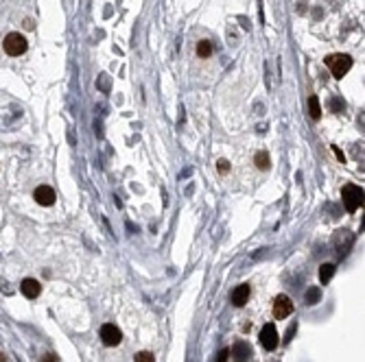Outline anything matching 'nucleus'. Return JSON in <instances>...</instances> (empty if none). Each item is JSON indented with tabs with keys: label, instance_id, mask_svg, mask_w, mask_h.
Here are the masks:
<instances>
[{
	"label": "nucleus",
	"instance_id": "6e6552de",
	"mask_svg": "<svg viewBox=\"0 0 365 362\" xmlns=\"http://www.w3.org/2000/svg\"><path fill=\"white\" fill-rule=\"evenodd\" d=\"M232 354H234V360H236V362H247V360H250V356H251L250 342L236 341V342H234V347H232Z\"/></svg>",
	"mask_w": 365,
	"mask_h": 362
},
{
	"label": "nucleus",
	"instance_id": "2eb2a0df",
	"mask_svg": "<svg viewBox=\"0 0 365 362\" xmlns=\"http://www.w3.org/2000/svg\"><path fill=\"white\" fill-rule=\"evenodd\" d=\"M332 275H335V264H321L319 266V279L324 281V284H328L332 279Z\"/></svg>",
	"mask_w": 365,
	"mask_h": 362
},
{
	"label": "nucleus",
	"instance_id": "9d476101",
	"mask_svg": "<svg viewBox=\"0 0 365 362\" xmlns=\"http://www.w3.org/2000/svg\"><path fill=\"white\" fill-rule=\"evenodd\" d=\"M20 290H22V295H24V297L35 299V297H40L42 286L37 284L35 279H24V281H22V286H20Z\"/></svg>",
	"mask_w": 365,
	"mask_h": 362
},
{
	"label": "nucleus",
	"instance_id": "4468645a",
	"mask_svg": "<svg viewBox=\"0 0 365 362\" xmlns=\"http://www.w3.org/2000/svg\"><path fill=\"white\" fill-rule=\"evenodd\" d=\"M304 299H306V305H315V303H319V299H321V290H319V288H315V286H311V288L306 290V295H304Z\"/></svg>",
	"mask_w": 365,
	"mask_h": 362
},
{
	"label": "nucleus",
	"instance_id": "9b49d317",
	"mask_svg": "<svg viewBox=\"0 0 365 362\" xmlns=\"http://www.w3.org/2000/svg\"><path fill=\"white\" fill-rule=\"evenodd\" d=\"M247 299H250V286H238L236 290L232 293V303L238 305V308H243V305L247 303Z\"/></svg>",
	"mask_w": 365,
	"mask_h": 362
},
{
	"label": "nucleus",
	"instance_id": "f03ea898",
	"mask_svg": "<svg viewBox=\"0 0 365 362\" xmlns=\"http://www.w3.org/2000/svg\"><path fill=\"white\" fill-rule=\"evenodd\" d=\"M326 65H328V70L335 79H343L350 72V68H352V59L348 55H330L326 59Z\"/></svg>",
	"mask_w": 365,
	"mask_h": 362
},
{
	"label": "nucleus",
	"instance_id": "a211bd4d",
	"mask_svg": "<svg viewBox=\"0 0 365 362\" xmlns=\"http://www.w3.org/2000/svg\"><path fill=\"white\" fill-rule=\"evenodd\" d=\"M217 168H219V172H228L230 170V162H228V159H219Z\"/></svg>",
	"mask_w": 365,
	"mask_h": 362
},
{
	"label": "nucleus",
	"instance_id": "6ab92c4d",
	"mask_svg": "<svg viewBox=\"0 0 365 362\" xmlns=\"http://www.w3.org/2000/svg\"><path fill=\"white\" fill-rule=\"evenodd\" d=\"M228 356H230V351L221 349V351H219V356H217V362H228Z\"/></svg>",
	"mask_w": 365,
	"mask_h": 362
},
{
	"label": "nucleus",
	"instance_id": "423d86ee",
	"mask_svg": "<svg viewBox=\"0 0 365 362\" xmlns=\"http://www.w3.org/2000/svg\"><path fill=\"white\" fill-rule=\"evenodd\" d=\"M278 332H275V327L271 325V323H267V325L260 330V345L265 347L267 351H274L275 347H278Z\"/></svg>",
	"mask_w": 365,
	"mask_h": 362
},
{
	"label": "nucleus",
	"instance_id": "f8f14e48",
	"mask_svg": "<svg viewBox=\"0 0 365 362\" xmlns=\"http://www.w3.org/2000/svg\"><path fill=\"white\" fill-rule=\"evenodd\" d=\"M308 114H311L313 120H319L321 118V105H319V98H317V96L308 98Z\"/></svg>",
	"mask_w": 365,
	"mask_h": 362
},
{
	"label": "nucleus",
	"instance_id": "4be33fe9",
	"mask_svg": "<svg viewBox=\"0 0 365 362\" xmlns=\"http://www.w3.org/2000/svg\"><path fill=\"white\" fill-rule=\"evenodd\" d=\"M0 362H4V356L2 354H0Z\"/></svg>",
	"mask_w": 365,
	"mask_h": 362
},
{
	"label": "nucleus",
	"instance_id": "f257e3e1",
	"mask_svg": "<svg viewBox=\"0 0 365 362\" xmlns=\"http://www.w3.org/2000/svg\"><path fill=\"white\" fill-rule=\"evenodd\" d=\"M341 199H343V205L348 212H357L363 205V188L354 186V183H348V186L341 190Z\"/></svg>",
	"mask_w": 365,
	"mask_h": 362
},
{
	"label": "nucleus",
	"instance_id": "ddd939ff",
	"mask_svg": "<svg viewBox=\"0 0 365 362\" xmlns=\"http://www.w3.org/2000/svg\"><path fill=\"white\" fill-rule=\"evenodd\" d=\"M254 164H256V168H260V170H269V153L267 151H258L254 155Z\"/></svg>",
	"mask_w": 365,
	"mask_h": 362
},
{
	"label": "nucleus",
	"instance_id": "f3484780",
	"mask_svg": "<svg viewBox=\"0 0 365 362\" xmlns=\"http://www.w3.org/2000/svg\"><path fill=\"white\" fill-rule=\"evenodd\" d=\"M136 362H156L151 351H140L138 356H136Z\"/></svg>",
	"mask_w": 365,
	"mask_h": 362
},
{
	"label": "nucleus",
	"instance_id": "dca6fc26",
	"mask_svg": "<svg viewBox=\"0 0 365 362\" xmlns=\"http://www.w3.org/2000/svg\"><path fill=\"white\" fill-rule=\"evenodd\" d=\"M197 55L199 57H210V55H212V44H210L208 40H201L199 44H197Z\"/></svg>",
	"mask_w": 365,
	"mask_h": 362
},
{
	"label": "nucleus",
	"instance_id": "39448f33",
	"mask_svg": "<svg viewBox=\"0 0 365 362\" xmlns=\"http://www.w3.org/2000/svg\"><path fill=\"white\" fill-rule=\"evenodd\" d=\"M291 312H293V301L287 295H278V297L274 299V317L282 321V319H287Z\"/></svg>",
	"mask_w": 365,
	"mask_h": 362
},
{
	"label": "nucleus",
	"instance_id": "1a4fd4ad",
	"mask_svg": "<svg viewBox=\"0 0 365 362\" xmlns=\"http://www.w3.org/2000/svg\"><path fill=\"white\" fill-rule=\"evenodd\" d=\"M352 242H354L352 234H350V232H339V234H337L335 247H337V251H339L341 256H345V253L350 251V247H352Z\"/></svg>",
	"mask_w": 365,
	"mask_h": 362
},
{
	"label": "nucleus",
	"instance_id": "0eeeda50",
	"mask_svg": "<svg viewBox=\"0 0 365 362\" xmlns=\"http://www.w3.org/2000/svg\"><path fill=\"white\" fill-rule=\"evenodd\" d=\"M33 199L40 205H46V208H48V205L55 203V190H53V188H48V186H40V188H35Z\"/></svg>",
	"mask_w": 365,
	"mask_h": 362
},
{
	"label": "nucleus",
	"instance_id": "aec40b11",
	"mask_svg": "<svg viewBox=\"0 0 365 362\" xmlns=\"http://www.w3.org/2000/svg\"><path fill=\"white\" fill-rule=\"evenodd\" d=\"M332 107H335V109H341V107H345V105L339 101V98H335V101H332Z\"/></svg>",
	"mask_w": 365,
	"mask_h": 362
},
{
	"label": "nucleus",
	"instance_id": "7ed1b4c3",
	"mask_svg": "<svg viewBox=\"0 0 365 362\" xmlns=\"http://www.w3.org/2000/svg\"><path fill=\"white\" fill-rule=\"evenodd\" d=\"M2 46H4V53L11 55V57H18V55L26 53V40L20 33H9V35L4 37Z\"/></svg>",
	"mask_w": 365,
	"mask_h": 362
},
{
	"label": "nucleus",
	"instance_id": "412c9836",
	"mask_svg": "<svg viewBox=\"0 0 365 362\" xmlns=\"http://www.w3.org/2000/svg\"><path fill=\"white\" fill-rule=\"evenodd\" d=\"M24 26L26 29H33V20H24Z\"/></svg>",
	"mask_w": 365,
	"mask_h": 362
},
{
	"label": "nucleus",
	"instance_id": "20e7f679",
	"mask_svg": "<svg viewBox=\"0 0 365 362\" xmlns=\"http://www.w3.org/2000/svg\"><path fill=\"white\" fill-rule=\"evenodd\" d=\"M101 341L105 342L107 347H116L120 341H123V334H120V330L114 325V323H105V325L101 327Z\"/></svg>",
	"mask_w": 365,
	"mask_h": 362
}]
</instances>
